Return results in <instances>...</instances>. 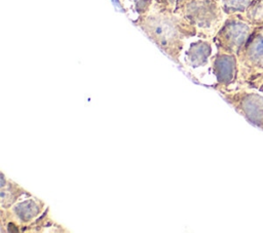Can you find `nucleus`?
Instances as JSON below:
<instances>
[{"label":"nucleus","mask_w":263,"mask_h":233,"mask_svg":"<svg viewBox=\"0 0 263 233\" xmlns=\"http://www.w3.org/2000/svg\"><path fill=\"white\" fill-rule=\"evenodd\" d=\"M255 29L256 28L247 21L242 13L229 14L226 16L212 41L218 52L236 55L247 43Z\"/></svg>","instance_id":"nucleus-4"},{"label":"nucleus","mask_w":263,"mask_h":233,"mask_svg":"<svg viewBox=\"0 0 263 233\" xmlns=\"http://www.w3.org/2000/svg\"><path fill=\"white\" fill-rule=\"evenodd\" d=\"M135 24L176 62L180 60L185 41L197 36L196 28L185 17L155 3L146 14L135 20Z\"/></svg>","instance_id":"nucleus-1"},{"label":"nucleus","mask_w":263,"mask_h":233,"mask_svg":"<svg viewBox=\"0 0 263 233\" xmlns=\"http://www.w3.org/2000/svg\"><path fill=\"white\" fill-rule=\"evenodd\" d=\"M236 56L238 64L236 84L238 86L249 87L263 78V26L254 30Z\"/></svg>","instance_id":"nucleus-3"},{"label":"nucleus","mask_w":263,"mask_h":233,"mask_svg":"<svg viewBox=\"0 0 263 233\" xmlns=\"http://www.w3.org/2000/svg\"><path fill=\"white\" fill-rule=\"evenodd\" d=\"M213 72L217 78V88L225 90L237 82L238 64L235 54L218 52L211 57Z\"/></svg>","instance_id":"nucleus-7"},{"label":"nucleus","mask_w":263,"mask_h":233,"mask_svg":"<svg viewBox=\"0 0 263 233\" xmlns=\"http://www.w3.org/2000/svg\"><path fill=\"white\" fill-rule=\"evenodd\" d=\"M153 1L155 4H157L163 9H166L172 12H177L189 0H153Z\"/></svg>","instance_id":"nucleus-11"},{"label":"nucleus","mask_w":263,"mask_h":233,"mask_svg":"<svg viewBox=\"0 0 263 233\" xmlns=\"http://www.w3.org/2000/svg\"><path fill=\"white\" fill-rule=\"evenodd\" d=\"M194 37L185 41L180 59L182 57L183 63L189 68L198 69L210 63L213 51V41L198 36L196 39H193Z\"/></svg>","instance_id":"nucleus-6"},{"label":"nucleus","mask_w":263,"mask_h":233,"mask_svg":"<svg viewBox=\"0 0 263 233\" xmlns=\"http://www.w3.org/2000/svg\"><path fill=\"white\" fill-rule=\"evenodd\" d=\"M153 0H124L122 6L128 15L136 14L137 18L146 14L152 7Z\"/></svg>","instance_id":"nucleus-9"},{"label":"nucleus","mask_w":263,"mask_h":233,"mask_svg":"<svg viewBox=\"0 0 263 233\" xmlns=\"http://www.w3.org/2000/svg\"><path fill=\"white\" fill-rule=\"evenodd\" d=\"M254 88L238 86L222 91L226 101L249 122L263 129V95Z\"/></svg>","instance_id":"nucleus-5"},{"label":"nucleus","mask_w":263,"mask_h":233,"mask_svg":"<svg viewBox=\"0 0 263 233\" xmlns=\"http://www.w3.org/2000/svg\"><path fill=\"white\" fill-rule=\"evenodd\" d=\"M224 12L229 14L243 13L252 0H218Z\"/></svg>","instance_id":"nucleus-10"},{"label":"nucleus","mask_w":263,"mask_h":233,"mask_svg":"<svg viewBox=\"0 0 263 233\" xmlns=\"http://www.w3.org/2000/svg\"><path fill=\"white\" fill-rule=\"evenodd\" d=\"M247 21L255 28L263 26V0H252L242 13Z\"/></svg>","instance_id":"nucleus-8"},{"label":"nucleus","mask_w":263,"mask_h":233,"mask_svg":"<svg viewBox=\"0 0 263 233\" xmlns=\"http://www.w3.org/2000/svg\"><path fill=\"white\" fill-rule=\"evenodd\" d=\"M176 13L196 28L198 37L211 40L227 16L218 0H189Z\"/></svg>","instance_id":"nucleus-2"},{"label":"nucleus","mask_w":263,"mask_h":233,"mask_svg":"<svg viewBox=\"0 0 263 233\" xmlns=\"http://www.w3.org/2000/svg\"><path fill=\"white\" fill-rule=\"evenodd\" d=\"M249 87L254 88V89H256V90H259L260 92L263 93V78L260 79V80H258V81H256V82H254V83H253L252 85H250Z\"/></svg>","instance_id":"nucleus-12"},{"label":"nucleus","mask_w":263,"mask_h":233,"mask_svg":"<svg viewBox=\"0 0 263 233\" xmlns=\"http://www.w3.org/2000/svg\"><path fill=\"white\" fill-rule=\"evenodd\" d=\"M119 1H120V2H121V3H122V2H123V1H124V0H119Z\"/></svg>","instance_id":"nucleus-13"}]
</instances>
